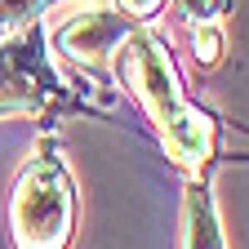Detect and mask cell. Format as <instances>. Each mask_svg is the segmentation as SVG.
<instances>
[{"label": "cell", "mask_w": 249, "mask_h": 249, "mask_svg": "<svg viewBox=\"0 0 249 249\" xmlns=\"http://www.w3.org/2000/svg\"><path fill=\"white\" fill-rule=\"evenodd\" d=\"M62 0H0V40L27 31L31 22H45V14Z\"/></svg>", "instance_id": "cell-6"}, {"label": "cell", "mask_w": 249, "mask_h": 249, "mask_svg": "<svg viewBox=\"0 0 249 249\" xmlns=\"http://www.w3.org/2000/svg\"><path fill=\"white\" fill-rule=\"evenodd\" d=\"M14 249H71L76 240V182L58 138H40L9 192Z\"/></svg>", "instance_id": "cell-3"}, {"label": "cell", "mask_w": 249, "mask_h": 249, "mask_svg": "<svg viewBox=\"0 0 249 249\" xmlns=\"http://www.w3.org/2000/svg\"><path fill=\"white\" fill-rule=\"evenodd\" d=\"M93 111H103V103H93V93L71 76H62L49 58L45 22H31L27 31L0 40V116H31L45 129H53L62 116Z\"/></svg>", "instance_id": "cell-2"}, {"label": "cell", "mask_w": 249, "mask_h": 249, "mask_svg": "<svg viewBox=\"0 0 249 249\" xmlns=\"http://www.w3.org/2000/svg\"><path fill=\"white\" fill-rule=\"evenodd\" d=\"M138 27L129 22L120 9L111 5H89V9H76L71 18H62V22H45L49 31V40L53 49L67 58V62H80V67H89L93 76H107V62H111V49L124 40V31Z\"/></svg>", "instance_id": "cell-4"}, {"label": "cell", "mask_w": 249, "mask_h": 249, "mask_svg": "<svg viewBox=\"0 0 249 249\" xmlns=\"http://www.w3.org/2000/svg\"><path fill=\"white\" fill-rule=\"evenodd\" d=\"M116 9L129 18V22H151L156 14L165 9V0H116Z\"/></svg>", "instance_id": "cell-8"}, {"label": "cell", "mask_w": 249, "mask_h": 249, "mask_svg": "<svg viewBox=\"0 0 249 249\" xmlns=\"http://www.w3.org/2000/svg\"><path fill=\"white\" fill-rule=\"evenodd\" d=\"M182 249H223V231H218V213L209 200L205 178L187 187V205H182Z\"/></svg>", "instance_id": "cell-5"}, {"label": "cell", "mask_w": 249, "mask_h": 249, "mask_svg": "<svg viewBox=\"0 0 249 249\" xmlns=\"http://www.w3.org/2000/svg\"><path fill=\"white\" fill-rule=\"evenodd\" d=\"M192 49H196V62L213 67V62L223 58V27H218V22H200L192 31Z\"/></svg>", "instance_id": "cell-7"}, {"label": "cell", "mask_w": 249, "mask_h": 249, "mask_svg": "<svg viewBox=\"0 0 249 249\" xmlns=\"http://www.w3.org/2000/svg\"><path fill=\"white\" fill-rule=\"evenodd\" d=\"M111 71L129 89V98L147 111V120L156 124L169 160L200 178L205 165H209V151H213V124L200 107L187 103L165 40L156 31H147L142 22L129 27L124 40L111 49Z\"/></svg>", "instance_id": "cell-1"}]
</instances>
